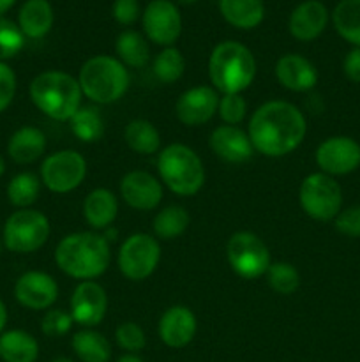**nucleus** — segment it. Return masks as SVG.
<instances>
[{"label":"nucleus","mask_w":360,"mask_h":362,"mask_svg":"<svg viewBox=\"0 0 360 362\" xmlns=\"http://www.w3.org/2000/svg\"><path fill=\"white\" fill-rule=\"evenodd\" d=\"M306 117L286 101H268L253 113L249 138L254 151L268 158H281L295 151L306 138Z\"/></svg>","instance_id":"1"},{"label":"nucleus","mask_w":360,"mask_h":362,"mask_svg":"<svg viewBox=\"0 0 360 362\" xmlns=\"http://www.w3.org/2000/svg\"><path fill=\"white\" fill-rule=\"evenodd\" d=\"M109 246L104 237L92 232H78L64 237L55 251L60 271L74 279L99 278L109 265Z\"/></svg>","instance_id":"2"},{"label":"nucleus","mask_w":360,"mask_h":362,"mask_svg":"<svg viewBox=\"0 0 360 362\" xmlns=\"http://www.w3.org/2000/svg\"><path fill=\"white\" fill-rule=\"evenodd\" d=\"M81 87L78 80L62 71H46L30 83V99L53 120H71L81 108Z\"/></svg>","instance_id":"3"},{"label":"nucleus","mask_w":360,"mask_h":362,"mask_svg":"<svg viewBox=\"0 0 360 362\" xmlns=\"http://www.w3.org/2000/svg\"><path fill=\"white\" fill-rule=\"evenodd\" d=\"M210 81L222 94H240L246 90L256 74V60L253 53L236 41L217 45L208 60Z\"/></svg>","instance_id":"4"},{"label":"nucleus","mask_w":360,"mask_h":362,"mask_svg":"<svg viewBox=\"0 0 360 362\" xmlns=\"http://www.w3.org/2000/svg\"><path fill=\"white\" fill-rule=\"evenodd\" d=\"M81 92L99 105L115 103L129 87V73L119 59L97 55L83 64L78 76Z\"/></svg>","instance_id":"5"},{"label":"nucleus","mask_w":360,"mask_h":362,"mask_svg":"<svg viewBox=\"0 0 360 362\" xmlns=\"http://www.w3.org/2000/svg\"><path fill=\"white\" fill-rule=\"evenodd\" d=\"M157 168L162 182L180 197H193L205 182L203 163L187 145H168L159 154Z\"/></svg>","instance_id":"6"},{"label":"nucleus","mask_w":360,"mask_h":362,"mask_svg":"<svg viewBox=\"0 0 360 362\" xmlns=\"http://www.w3.org/2000/svg\"><path fill=\"white\" fill-rule=\"evenodd\" d=\"M300 205L316 221L335 219L342 205L341 186L327 173H313L300 186Z\"/></svg>","instance_id":"7"},{"label":"nucleus","mask_w":360,"mask_h":362,"mask_svg":"<svg viewBox=\"0 0 360 362\" xmlns=\"http://www.w3.org/2000/svg\"><path fill=\"white\" fill-rule=\"evenodd\" d=\"M49 237V221L39 211H16L4 226V244L13 253H32L44 246Z\"/></svg>","instance_id":"8"},{"label":"nucleus","mask_w":360,"mask_h":362,"mask_svg":"<svg viewBox=\"0 0 360 362\" xmlns=\"http://www.w3.org/2000/svg\"><path fill=\"white\" fill-rule=\"evenodd\" d=\"M228 262L233 271L244 279H258L270 267V253L263 240L251 232H236L229 237Z\"/></svg>","instance_id":"9"},{"label":"nucleus","mask_w":360,"mask_h":362,"mask_svg":"<svg viewBox=\"0 0 360 362\" xmlns=\"http://www.w3.org/2000/svg\"><path fill=\"white\" fill-rule=\"evenodd\" d=\"M161 247L157 240L147 233H134L120 246L119 269L131 281L147 279L157 269Z\"/></svg>","instance_id":"10"},{"label":"nucleus","mask_w":360,"mask_h":362,"mask_svg":"<svg viewBox=\"0 0 360 362\" xmlns=\"http://www.w3.org/2000/svg\"><path fill=\"white\" fill-rule=\"evenodd\" d=\"M87 163L76 151H60L44 159L41 166V180L53 193H69L83 182Z\"/></svg>","instance_id":"11"},{"label":"nucleus","mask_w":360,"mask_h":362,"mask_svg":"<svg viewBox=\"0 0 360 362\" xmlns=\"http://www.w3.org/2000/svg\"><path fill=\"white\" fill-rule=\"evenodd\" d=\"M316 165L327 175H348L360 166V145L353 138H327L316 151Z\"/></svg>","instance_id":"12"},{"label":"nucleus","mask_w":360,"mask_h":362,"mask_svg":"<svg viewBox=\"0 0 360 362\" xmlns=\"http://www.w3.org/2000/svg\"><path fill=\"white\" fill-rule=\"evenodd\" d=\"M145 34L155 45H173L182 32V18L169 0H152L143 13Z\"/></svg>","instance_id":"13"},{"label":"nucleus","mask_w":360,"mask_h":362,"mask_svg":"<svg viewBox=\"0 0 360 362\" xmlns=\"http://www.w3.org/2000/svg\"><path fill=\"white\" fill-rule=\"evenodd\" d=\"M108 310V297L104 288L95 281H81L71 297V317L83 327L101 324Z\"/></svg>","instance_id":"14"},{"label":"nucleus","mask_w":360,"mask_h":362,"mask_svg":"<svg viewBox=\"0 0 360 362\" xmlns=\"http://www.w3.org/2000/svg\"><path fill=\"white\" fill-rule=\"evenodd\" d=\"M219 94L210 87H194L184 92L175 105L176 117L186 126H203L219 108Z\"/></svg>","instance_id":"15"},{"label":"nucleus","mask_w":360,"mask_h":362,"mask_svg":"<svg viewBox=\"0 0 360 362\" xmlns=\"http://www.w3.org/2000/svg\"><path fill=\"white\" fill-rule=\"evenodd\" d=\"M14 296L18 303L28 310H48L59 297V286L46 272L30 271L16 281Z\"/></svg>","instance_id":"16"},{"label":"nucleus","mask_w":360,"mask_h":362,"mask_svg":"<svg viewBox=\"0 0 360 362\" xmlns=\"http://www.w3.org/2000/svg\"><path fill=\"white\" fill-rule=\"evenodd\" d=\"M120 194L129 207L138 211H152L162 200V186L147 172H129L120 182Z\"/></svg>","instance_id":"17"},{"label":"nucleus","mask_w":360,"mask_h":362,"mask_svg":"<svg viewBox=\"0 0 360 362\" xmlns=\"http://www.w3.org/2000/svg\"><path fill=\"white\" fill-rule=\"evenodd\" d=\"M196 334V317L186 306H173L164 311L159 320V336L172 349L189 345Z\"/></svg>","instance_id":"18"},{"label":"nucleus","mask_w":360,"mask_h":362,"mask_svg":"<svg viewBox=\"0 0 360 362\" xmlns=\"http://www.w3.org/2000/svg\"><path fill=\"white\" fill-rule=\"evenodd\" d=\"M210 147L219 159L228 163H244L253 158L254 147L249 134L236 126H219L210 136Z\"/></svg>","instance_id":"19"},{"label":"nucleus","mask_w":360,"mask_h":362,"mask_svg":"<svg viewBox=\"0 0 360 362\" xmlns=\"http://www.w3.org/2000/svg\"><path fill=\"white\" fill-rule=\"evenodd\" d=\"M328 21V11L318 0H306L289 14V34L299 41H313L325 30Z\"/></svg>","instance_id":"20"},{"label":"nucleus","mask_w":360,"mask_h":362,"mask_svg":"<svg viewBox=\"0 0 360 362\" xmlns=\"http://www.w3.org/2000/svg\"><path fill=\"white\" fill-rule=\"evenodd\" d=\"M279 83L293 92H307L318 83V71L306 57L288 53L275 64Z\"/></svg>","instance_id":"21"},{"label":"nucleus","mask_w":360,"mask_h":362,"mask_svg":"<svg viewBox=\"0 0 360 362\" xmlns=\"http://www.w3.org/2000/svg\"><path fill=\"white\" fill-rule=\"evenodd\" d=\"M18 27L25 37H44L53 27V9L48 0H27L20 9Z\"/></svg>","instance_id":"22"},{"label":"nucleus","mask_w":360,"mask_h":362,"mask_svg":"<svg viewBox=\"0 0 360 362\" xmlns=\"http://www.w3.org/2000/svg\"><path fill=\"white\" fill-rule=\"evenodd\" d=\"M44 133L39 131L37 127L25 126L11 136L9 144H7V154L11 156L13 161L20 163V165H28V163L37 161L42 152H44Z\"/></svg>","instance_id":"23"},{"label":"nucleus","mask_w":360,"mask_h":362,"mask_svg":"<svg viewBox=\"0 0 360 362\" xmlns=\"http://www.w3.org/2000/svg\"><path fill=\"white\" fill-rule=\"evenodd\" d=\"M119 212V202L108 189H94L83 202V214L88 225L102 230L112 225Z\"/></svg>","instance_id":"24"},{"label":"nucleus","mask_w":360,"mask_h":362,"mask_svg":"<svg viewBox=\"0 0 360 362\" xmlns=\"http://www.w3.org/2000/svg\"><path fill=\"white\" fill-rule=\"evenodd\" d=\"M219 11L229 25L236 28H254L263 21V0H219Z\"/></svg>","instance_id":"25"},{"label":"nucleus","mask_w":360,"mask_h":362,"mask_svg":"<svg viewBox=\"0 0 360 362\" xmlns=\"http://www.w3.org/2000/svg\"><path fill=\"white\" fill-rule=\"evenodd\" d=\"M39 345L25 331H9L0 336V357L6 362H35Z\"/></svg>","instance_id":"26"},{"label":"nucleus","mask_w":360,"mask_h":362,"mask_svg":"<svg viewBox=\"0 0 360 362\" xmlns=\"http://www.w3.org/2000/svg\"><path fill=\"white\" fill-rule=\"evenodd\" d=\"M337 34L360 48V0H341L332 13Z\"/></svg>","instance_id":"27"},{"label":"nucleus","mask_w":360,"mask_h":362,"mask_svg":"<svg viewBox=\"0 0 360 362\" xmlns=\"http://www.w3.org/2000/svg\"><path fill=\"white\" fill-rule=\"evenodd\" d=\"M73 349L81 362H108L112 357V346L108 339L101 332L90 329L74 334Z\"/></svg>","instance_id":"28"},{"label":"nucleus","mask_w":360,"mask_h":362,"mask_svg":"<svg viewBox=\"0 0 360 362\" xmlns=\"http://www.w3.org/2000/svg\"><path fill=\"white\" fill-rule=\"evenodd\" d=\"M116 55L122 64L129 67H145L150 60V49L147 41L136 30H126L116 39Z\"/></svg>","instance_id":"29"},{"label":"nucleus","mask_w":360,"mask_h":362,"mask_svg":"<svg viewBox=\"0 0 360 362\" xmlns=\"http://www.w3.org/2000/svg\"><path fill=\"white\" fill-rule=\"evenodd\" d=\"M124 138L126 144L138 154H155L161 145L159 131L148 120H133L127 124Z\"/></svg>","instance_id":"30"},{"label":"nucleus","mask_w":360,"mask_h":362,"mask_svg":"<svg viewBox=\"0 0 360 362\" xmlns=\"http://www.w3.org/2000/svg\"><path fill=\"white\" fill-rule=\"evenodd\" d=\"M71 129H73L74 136L85 144L101 140V136L104 134V120H102L101 112L92 106H83L71 119Z\"/></svg>","instance_id":"31"},{"label":"nucleus","mask_w":360,"mask_h":362,"mask_svg":"<svg viewBox=\"0 0 360 362\" xmlns=\"http://www.w3.org/2000/svg\"><path fill=\"white\" fill-rule=\"evenodd\" d=\"M187 226H189V214L186 212V209L176 207V205L162 209L154 219L155 235L164 240L176 239L186 232Z\"/></svg>","instance_id":"32"},{"label":"nucleus","mask_w":360,"mask_h":362,"mask_svg":"<svg viewBox=\"0 0 360 362\" xmlns=\"http://www.w3.org/2000/svg\"><path fill=\"white\" fill-rule=\"evenodd\" d=\"M41 191V182L34 173H20L7 186V198L14 207H28L34 204Z\"/></svg>","instance_id":"33"},{"label":"nucleus","mask_w":360,"mask_h":362,"mask_svg":"<svg viewBox=\"0 0 360 362\" xmlns=\"http://www.w3.org/2000/svg\"><path fill=\"white\" fill-rule=\"evenodd\" d=\"M186 69L182 53L176 48H164L154 60V74L162 83H175Z\"/></svg>","instance_id":"34"},{"label":"nucleus","mask_w":360,"mask_h":362,"mask_svg":"<svg viewBox=\"0 0 360 362\" xmlns=\"http://www.w3.org/2000/svg\"><path fill=\"white\" fill-rule=\"evenodd\" d=\"M268 285L272 290L281 296H292L300 285V274L292 264L286 262H277V264H270L267 271Z\"/></svg>","instance_id":"35"},{"label":"nucleus","mask_w":360,"mask_h":362,"mask_svg":"<svg viewBox=\"0 0 360 362\" xmlns=\"http://www.w3.org/2000/svg\"><path fill=\"white\" fill-rule=\"evenodd\" d=\"M25 45V35L21 28L11 20L0 16V62L13 59L21 52Z\"/></svg>","instance_id":"36"},{"label":"nucleus","mask_w":360,"mask_h":362,"mask_svg":"<svg viewBox=\"0 0 360 362\" xmlns=\"http://www.w3.org/2000/svg\"><path fill=\"white\" fill-rule=\"evenodd\" d=\"M219 117L224 120L228 126H236L244 120L247 112L246 99L240 94H224L219 99Z\"/></svg>","instance_id":"37"},{"label":"nucleus","mask_w":360,"mask_h":362,"mask_svg":"<svg viewBox=\"0 0 360 362\" xmlns=\"http://www.w3.org/2000/svg\"><path fill=\"white\" fill-rule=\"evenodd\" d=\"M73 325V317L62 310H49L42 318L41 329L48 338H60L67 334Z\"/></svg>","instance_id":"38"},{"label":"nucleus","mask_w":360,"mask_h":362,"mask_svg":"<svg viewBox=\"0 0 360 362\" xmlns=\"http://www.w3.org/2000/svg\"><path fill=\"white\" fill-rule=\"evenodd\" d=\"M115 338L120 349L127 350V352H140L145 346L143 331H141L140 325L133 324V322H126V324L119 325Z\"/></svg>","instance_id":"39"},{"label":"nucleus","mask_w":360,"mask_h":362,"mask_svg":"<svg viewBox=\"0 0 360 362\" xmlns=\"http://www.w3.org/2000/svg\"><path fill=\"white\" fill-rule=\"evenodd\" d=\"M335 228L342 235L360 237V205L339 212L337 218H335Z\"/></svg>","instance_id":"40"},{"label":"nucleus","mask_w":360,"mask_h":362,"mask_svg":"<svg viewBox=\"0 0 360 362\" xmlns=\"http://www.w3.org/2000/svg\"><path fill=\"white\" fill-rule=\"evenodd\" d=\"M16 92V76L7 64L0 62V113L11 105Z\"/></svg>","instance_id":"41"},{"label":"nucleus","mask_w":360,"mask_h":362,"mask_svg":"<svg viewBox=\"0 0 360 362\" xmlns=\"http://www.w3.org/2000/svg\"><path fill=\"white\" fill-rule=\"evenodd\" d=\"M113 16L120 25H133L140 16V4L138 0H115Z\"/></svg>","instance_id":"42"},{"label":"nucleus","mask_w":360,"mask_h":362,"mask_svg":"<svg viewBox=\"0 0 360 362\" xmlns=\"http://www.w3.org/2000/svg\"><path fill=\"white\" fill-rule=\"evenodd\" d=\"M342 69L348 80H352L353 83H360V48H353L352 52H348L342 62Z\"/></svg>","instance_id":"43"},{"label":"nucleus","mask_w":360,"mask_h":362,"mask_svg":"<svg viewBox=\"0 0 360 362\" xmlns=\"http://www.w3.org/2000/svg\"><path fill=\"white\" fill-rule=\"evenodd\" d=\"M6 322H7V310L6 306H4L2 300H0V332H2L4 327H6Z\"/></svg>","instance_id":"44"},{"label":"nucleus","mask_w":360,"mask_h":362,"mask_svg":"<svg viewBox=\"0 0 360 362\" xmlns=\"http://www.w3.org/2000/svg\"><path fill=\"white\" fill-rule=\"evenodd\" d=\"M14 2H16V0H0V16H2L6 11H9Z\"/></svg>","instance_id":"45"},{"label":"nucleus","mask_w":360,"mask_h":362,"mask_svg":"<svg viewBox=\"0 0 360 362\" xmlns=\"http://www.w3.org/2000/svg\"><path fill=\"white\" fill-rule=\"evenodd\" d=\"M116 362H143V361H141L138 356H124V357H120Z\"/></svg>","instance_id":"46"},{"label":"nucleus","mask_w":360,"mask_h":362,"mask_svg":"<svg viewBox=\"0 0 360 362\" xmlns=\"http://www.w3.org/2000/svg\"><path fill=\"white\" fill-rule=\"evenodd\" d=\"M4 172H6V161H4V158L0 156V177L4 175Z\"/></svg>","instance_id":"47"},{"label":"nucleus","mask_w":360,"mask_h":362,"mask_svg":"<svg viewBox=\"0 0 360 362\" xmlns=\"http://www.w3.org/2000/svg\"><path fill=\"white\" fill-rule=\"evenodd\" d=\"M176 2H179V4H186V6H187V4H193V2H196V0H176Z\"/></svg>","instance_id":"48"},{"label":"nucleus","mask_w":360,"mask_h":362,"mask_svg":"<svg viewBox=\"0 0 360 362\" xmlns=\"http://www.w3.org/2000/svg\"><path fill=\"white\" fill-rule=\"evenodd\" d=\"M53 362H74V361L66 359V357H60V359H56V361H53Z\"/></svg>","instance_id":"49"}]
</instances>
